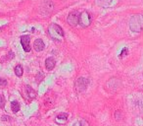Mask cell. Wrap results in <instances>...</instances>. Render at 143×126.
<instances>
[{"label": "cell", "mask_w": 143, "mask_h": 126, "mask_svg": "<svg viewBox=\"0 0 143 126\" xmlns=\"http://www.w3.org/2000/svg\"><path fill=\"white\" fill-rule=\"evenodd\" d=\"M129 29L134 33H140L143 30V15H133L129 20Z\"/></svg>", "instance_id": "cell-1"}, {"label": "cell", "mask_w": 143, "mask_h": 126, "mask_svg": "<svg viewBox=\"0 0 143 126\" xmlns=\"http://www.w3.org/2000/svg\"><path fill=\"white\" fill-rule=\"evenodd\" d=\"M48 35L55 41H62L64 39V31L57 24H52L48 28Z\"/></svg>", "instance_id": "cell-2"}, {"label": "cell", "mask_w": 143, "mask_h": 126, "mask_svg": "<svg viewBox=\"0 0 143 126\" xmlns=\"http://www.w3.org/2000/svg\"><path fill=\"white\" fill-rule=\"evenodd\" d=\"M79 24L82 28H86L91 24V17L88 12L83 11L79 15Z\"/></svg>", "instance_id": "cell-3"}, {"label": "cell", "mask_w": 143, "mask_h": 126, "mask_svg": "<svg viewBox=\"0 0 143 126\" xmlns=\"http://www.w3.org/2000/svg\"><path fill=\"white\" fill-rule=\"evenodd\" d=\"M88 83H89L88 79L83 78V77L79 78V79L76 81V89H77V92H78V93H81V92L85 91V89H86Z\"/></svg>", "instance_id": "cell-4"}, {"label": "cell", "mask_w": 143, "mask_h": 126, "mask_svg": "<svg viewBox=\"0 0 143 126\" xmlns=\"http://www.w3.org/2000/svg\"><path fill=\"white\" fill-rule=\"evenodd\" d=\"M79 12H77V11L71 12V13L69 14L67 21H68V23H69L70 26L76 27L77 25L79 24Z\"/></svg>", "instance_id": "cell-5"}, {"label": "cell", "mask_w": 143, "mask_h": 126, "mask_svg": "<svg viewBox=\"0 0 143 126\" xmlns=\"http://www.w3.org/2000/svg\"><path fill=\"white\" fill-rule=\"evenodd\" d=\"M21 43L23 45V48L26 52H30L31 51V38L28 35L22 36L21 37Z\"/></svg>", "instance_id": "cell-6"}, {"label": "cell", "mask_w": 143, "mask_h": 126, "mask_svg": "<svg viewBox=\"0 0 143 126\" xmlns=\"http://www.w3.org/2000/svg\"><path fill=\"white\" fill-rule=\"evenodd\" d=\"M33 47H34V49H35V51L39 52V51H42V50L44 49L45 44H44V42H43L42 39H35V41H34V43H33Z\"/></svg>", "instance_id": "cell-7"}, {"label": "cell", "mask_w": 143, "mask_h": 126, "mask_svg": "<svg viewBox=\"0 0 143 126\" xmlns=\"http://www.w3.org/2000/svg\"><path fill=\"white\" fill-rule=\"evenodd\" d=\"M55 64H56V62H55V59L53 57H48L45 60V67H46L47 70H49V71L54 69Z\"/></svg>", "instance_id": "cell-8"}, {"label": "cell", "mask_w": 143, "mask_h": 126, "mask_svg": "<svg viewBox=\"0 0 143 126\" xmlns=\"http://www.w3.org/2000/svg\"><path fill=\"white\" fill-rule=\"evenodd\" d=\"M11 109L15 113L20 110V104L17 102V100H13V102L11 103Z\"/></svg>", "instance_id": "cell-9"}, {"label": "cell", "mask_w": 143, "mask_h": 126, "mask_svg": "<svg viewBox=\"0 0 143 126\" xmlns=\"http://www.w3.org/2000/svg\"><path fill=\"white\" fill-rule=\"evenodd\" d=\"M26 91H27L28 97H29L31 99L33 98V97H35V92L32 90V88H31L30 86H27V87H26Z\"/></svg>", "instance_id": "cell-10"}, {"label": "cell", "mask_w": 143, "mask_h": 126, "mask_svg": "<svg viewBox=\"0 0 143 126\" xmlns=\"http://www.w3.org/2000/svg\"><path fill=\"white\" fill-rule=\"evenodd\" d=\"M23 73H24V70H23L22 65H17L15 67V74L18 77H21V76H23Z\"/></svg>", "instance_id": "cell-11"}, {"label": "cell", "mask_w": 143, "mask_h": 126, "mask_svg": "<svg viewBox=\"0 0 143 126\" xmlns=\"http://www.w3.org/2000/svg\"><path fill=\"white\" fill-rule=\"evenodd\" d=\"M112 0H98V4H100L101 6H107L111 3Z\"/></svg>", "instance_id": "cell-12"}, {"label": "cell", "mask_w": 143, "mask_h": 126, "mask_svg": "<svg viewBox=\"0 0 143 126\" xmlns=\"http://www.w3.org/2000/svg\"><path fill=\"white\" fill-rule=\"evenodd\" d=\"M5 97H3V95H0V108H4L5 107Z\"/></svg>", "instance_id": "cell-13"}, {"label": "cell", "mask_w": 143, "mask_h": 126, "mask_svg": "<svg viewBox=\"0 0 143 126\" xmlns=\"http://www.w3.org/2000/svg\"><path fill=\"white\" fill-rule=\"evenodd\" d=\"M115 118H116L117 120L122 119V112H121V110H117V111L115 112Z\"/></svg>", "instance_id": "cell-14"}, {"label": "cell", "mask_w": 143, "mask_h": 126, "mask_svg": "<svg viewBox=\"0 0 143 126\" xmlns=\"http://www.w3.org/2000/svg\"><path fill=\"white\" fill-rule=\"evenodd\" d=\"M67 117H68V114H67V113H60V114H58V115H57V118H58V119H63V120H66V119H67Z\"/></svg>", "instance_id": "cell-15"}, {"label": "cell", "mask_w": 143, "mask_h": 126, "mask_svg": "<svg viewBox=\"0 0 143 126\" xmlns=\"http://www.w3.org/2000/svg\"><path fill=\"white\" fill-rule=\"evenodd\" d=\"M7 85V81L5 79H2V78H0V87H4Z\"/></svg>", "instance_id": "cell-16"}, {"label": "cell", "mask_w": 143, "mask_h": 126, "mask_svg": "<svg viewBox=\"0 0 143 126\" xmlns=\"http://www.w3.org/2000/svg\"><path fill=\"white\" fill-rule=\"evenodd\" d=\"M127 48H124V49H123V51H122V52H121V54H120V57H121V58H122V57H124V56L126 55V53H127Z\"/></svg>", "instance_id": "cell-17"}, {"label": "cell", "mask_w": 143, "mask_h": 126, "mask_svg": "<svg viewBox=\"0 0 143 126\" xmlns=\"http://www.w3.org/2000/svg\"><path fill=\"white\" fill-rule=\"evenodd\" d=\"M72 126H82V123L80 121H77V122H75Z\"/></svg>", "instance_id": "cell-18"}, {"label": "cell", "mask_w": 143, "mask_h": 126, "mask_svg": "<svg viewBox=\"0 0 143 126\" xmlns=\"http://www.w3.org/2000/svg\"><path fill=\"white\" fill-rule=\"evenodd\" d=\"M10 118H11L10 116H6V115H3L1 119H2L3 121H6V120H10Z\"/></svg>", "instance_id": "cell-19"}]
</instances>
